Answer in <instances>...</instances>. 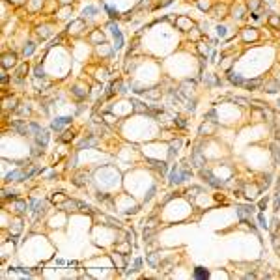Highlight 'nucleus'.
<instances>
[{"label": "nucleus", "instance_id": "f257e3e1", "mask_svg": "<svg viewBox=\"0 0 280 280\" xmlns=\"http://www.w3.org/2000/svg\"><path fill=\"white\" fill-rule=\"evenodd\" d=\"M202 176H204V178H207V183H209V185H213V187H221V185H222V181H217V178H215V176L209 172V170H202Z\"/></svg>", "mask_w": 280, "mask_h": 280}, {"label": "nucleus", "instance_id": "f03ea898", "mask_svg": "<svg viewBox=\"0 0 280 280\" xmlns=\"http://www.w3.org/2000/svg\"><path fill=\"white\" fill-rule=\"evenodd\" d=\"M28 172H23V170H17V172H11L8 176V181H21V179H26Z\"/></svg>", "mask_w": 280, "mask_h": 280}, {"label": "nucleus", "instance_id": "7ed1b4c3", "mask_svg": "<svg viewBox=\"0 0 280 280\" xmlns=\"http://www.w3.org/2000/svg\"><path fill=\"white\" fill-rule=\"evenodd\" d=\"M71 122V118H67V116H63V118H58L52 122V129H62L63 125H67V123Z\"/></svg>", "mask_w": 280, "mask_h": 280}, {"label": "nucleus", "instance_id": "20e7f679", "mask_svg": "<svg viewBox=\"0 0 280 280\" xmlns=\"http://www.w3.org/2000/svg\"><path fill=\"white\" fill-rule=\"evenodd\" d=\"M194 276H196V278H209V271L207 269H204V267H196L194 269Z\"/></svg>", "mask_w": 280, "mask_h": 280}, {"label": "nucleus", "instance_id": "39448f33", "mask_svg": "<svg viewBox=\"0 0 280 280\" xmlns=\"http://www.w3.org/2000/svg\"><path fill=\"white\" fill-rule=\"evenodd\" d=\"M13 63H15V54H6L4 58H2V65L4 67H8V65H13Z\"/></svg>", "mask_w": 280, "mask_h": 280}, {"label": "nucleus", "instance_id": "423d86ee", "mask_svg": "<svg viewBox=\"0 0 280 280\" xmlns=\"http://www.w3.org/2000/svg\"><path fill=\"white\" fill-rule=\"evenodd\" d=\"M47 140H49V134H47V131H43V129H41L39 133H37V144H41V146H45V144H47Z\"/></svg>", "mask_w": 280, "mask_h": 280}, {"label": "nucleus", "instance_id": "0eeeda50", "mask_svg": "<svg viewBox=\"0 0 280 280\" xmlns=\"http://www.w3.org/2000/svg\"><path fill=\"white\" fill-rule=\"evenodd\" d=\"M230 82L232 84H243V79H241V75H237V73H230Z\"/></svg>", "mask_w": 280, "mask_h": 280}, {"label": "nucleus", "instance_id": "6e6552de", "mask_svg": "<svg viewBox=\"0 0 280 280\" xmlns=\"http://www.w3.org/2000/svg\"><path fill=\"white\" fill-rule=\"evenodd\" d=\"M260 84H261L260 79H254V80H249V82H247V88H249V90H254V88H258Z\"/></svg>", "mask_w": 280, "mask_h": 280}, {"label": "nucleus", "instance_id": "1a4fd4ad", "mask_svg": "<svg viewBox=\"0 0 280 280\" xmlns=\"http://www.w3.org/2000/svg\"><path fill=\"white\" fill-rule=\"evenodd\" d=\"M32 52H34V43H28V47H24V56L32 54Z\"/></svg>", "mask_w": 280, "mask_h": 280}, {"label": "nucleus", "instance_id": "9d476101", "mask_svg": "<svg viewBox=\"0 0 280 280\" xmlns=\"http://www.w3.org/2000/svg\"><path fill=\"white\" fill-rule=\"evenodd\" d=\"M112 260H114V263H118V267H123V260L118 256V254H114V256H112Z\"/></svg>", "mask_w": 280, "mask_h": 280}, {"label": "nucleus", "instance_id": "9b49d317", "mask_svg": "<svg viewBox=\"0 0 280 280\" xmlns=\"http://www.w3.org/2000/svg\"><path fill=\"white\" fill-rule=\"evenodd\" d=\"M15 207H17V211H19V213H23V211H24V207H26V204H24V202H17V204H15Z\"/></svg>", "mask_w": 280, "mask_h": 280}, {"label": "nucleus", "instance_id": "f8f14e48", "mask_svg": "<svg viewBox=\"0 0 280 280\" xmlns=\"http://www.w3.org/2000/svg\"><path fill=\"white\" fill-rule=\"evenodd\" d=\"M211 129H213V127H211V125H207V127H205V125H202L200 133H209V131H211Z\"/></svg>", "mask_w": 280, "mask_h": 280}, {"label": "nucleus", "instance_id": "ddd939ff", "mask_svg": "<svg viewBox=\"0 0 280 280\" xmlns=\"http://www.w3.org/2000/svg\"><path fill=\"white\" fill-rule=\"evenodd\" d=\"M107 9H108V13H110V17H112V19H114V17H118V13H116L114 9L110 8V6H107Z\"/></svg>", "mask_w": 280, "mask_h": 280}, {"label": "nucleus", "instance_id": "4468645a", "mask_svg": "<svg viewBox=\"0 0 280 280\" xmlns=\"http://www.w3.org/2000/svg\"><path fill=\"white\" fill-rule=\"evenodd\" d=\"M271 24L273 26H280V21L276 19V17H271Z\"/></svg>", "mask_w": 280, "mask_h": 280}, {"label": "nucleus", "instance_id": "2eb2a0df", "mask_svg": "<svg viewBox=\"0 0 280 280\" xmlns=\"http://www.w3.org/2000/svg\"><path fill=\"white\" fill-rule=\"evenodd\" d=\"M105 120H107V122H108V123H114V122H116V120H114V118H112V116H110V114H107V116H105Z\"/></svg>", "mask_w": 280, "mask_h": 280}, {"label": "nucleus", "instance_id": "dca6fc26", "mask_svg": "<svg viewBox=\"0 0 280 280\" xmlns=\"http://www.w3.org/2000/svg\"><path fill=\"white\" fill-rule=\"evenodd\" d=\"M86 13H90V15L95 13V8H86V9H84V15H86Z\"/></svg>", "mask_w": 280, "mask_h": 280}, {"label": "nucleus", "instance_id": "f3484780", "mask_svg": "<svg viewBox=\"0 0 280 280\" xmlns=\"http://www.w3.org/2000/svg\"><path fill=\"white\" fill-rule=\"evenodd\" d=\"M36 77H43V71H41L39 67H36Z\"/></svg>", "mask_w": 280, "mask_h": 280}]
</instances>
